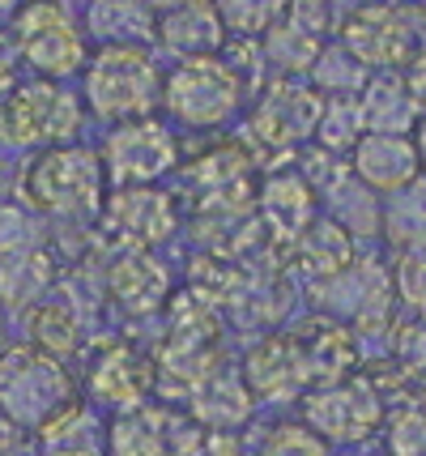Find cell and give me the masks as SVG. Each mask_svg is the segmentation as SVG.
Instances as JSON below:
<instances>
[{"label":"cell","mask_w":426,"mask_h":456,"mask_svg":"<svg viewBox=\"0 0 426 456\" xmlns=\"http://www.w3.org/2000/svg\"><path fill=\"white\" fill-rule=\"evenodd\" d=\"M163 69L149 56V47H120L107 43L82 69V107L102 124H128V119L154 116L163 107Z\"/></svg>","instance_id":"cell-1"},{"label":"cell","mask_w":426,"mask_h":456,"mask_svg":"<svg viewBox=\"0 0 426 456\" xmlns=\"http://www.w3.org/2000/svg\"><path fill=\"white\" fill-rule=\"evenodd\" d=\"M107 175L94 150L77 141L39 150L21 171V200L52 222H85L99 218Z\"/></svg>","instance_id":"cell-2"},{"label":"cell","mask_w":426,"mask_h":456,"mask_svg":"<svg viewBox=\"0 0 426 456\" xmlns=\"http://www.w3.org/2000/svg\"><path fill=\"white\" fill-rule=\"evenodd\" d=\"M9 39L18 47L26 69H35L47 81H64L82 73L90 60V35L68 9V0H18L9 13Z\"/></svg>","instance_id":"cell-3"},{"label":"cell","mask_w":426,"mask_h":456,"mask_svg":"<svg viewBox=\"0 0 426 456\" xmlns=\"http://www.w3.org/2000/svg\"><path fill=\"white\" fill-rule=\"evenodd\" d=\"M82 94L64 90L60 81H18L0 99V145L9 150H52L68 145L82 133Z\"/></svg>","instance_id":"cell-4"},{"label":"cell","mask_w":426,"mask_h":456,"mask_svg":"<svg viewBox=\"0 0 426 456\" xmlns=\"http://www.w3.org/2000/svg\"><path fill=\"white\" fill-rule=\"evenodd\" d=\"M247 86L226 64V56L180 60L163 77V107L188 128H226L244 107Z\"/></svg>","instance_id":"cell-5"},{"label":"cell","mask_w":426,"mask_h":456,"mask_svg":"<svg viewBox=\"0 0 426 456\" xmlns=\"http://www.w3.org/2000/svg\"><path fill=\"white\" fill-rule=\"evenodd\" d=\"M73 401V379L56 354L39 346H9L0 354V410L21 431H39L60 405Z\"/></svg>","instance_id":"cell-6"},{"label":"cell","mask_w":426,"mask_h":456,"mask_svg":"<svg viewBox=\"0 0 426 456\" xmlns=\"http://www.w3.org/2000/svg\"><path fill=\"white\" fill-rule=\"evenodd\" d=\"M426 4H375L354 18L337 21V39L363 60L371 73H388V69H406L409 60L426 47V30L418 26Z\"/></svg>","instance_id":"cell-7"},{"label":"cell","mask_w":426,"mask_h":456,"mask_svg":"<svg viewBox=\"0 0 426 456\" xmlns=\"http://www.w3.org/2000/svg\"><path fill=\"white\" fill-rule=\"evenodd\" d=\"M175 159H180L175 133L154 116L116 124L111 137H107V145H102V154H99L102 175H107L111 188L154 183V179H163L166 171H175Z\"/></svg>","instance_id":"cell-8"},{"label":"cell","mask_w":426,"mask_h":456,"mask_svg":"<svg viewBox=\"0 0 426 456\" xmlns=\"http://www.w3.org/2000/svg\"><path fill=\"white\" fill-rule=\"evenodd\" d=\"M320 111H325V94H316L303 81L277 77L273 86L261 90V99L247 116V141H256L269 154L294 150L307 137H316Z\"/></svg>","instance_id":"cell-9"},{"label":"cell","mask_w":426,"mask_h":456,"mask_svg":"<svg viewBox=\"0 0 426 456\" xmlns=\"http://www.w3.org/2000/svg\"><path fill=\"white\" fill-rule=\"evenodd\" d=\"M307 427L325 444H366L384 427V397L371 379H337L325 384L303 405Z\"/></svg>","instance_id":"cell-10"},{"label":"cell","mask_w":426,"mask_h":456,"mask_svg":"<svg viewBox=\"0 0 426 456\" xmlns=\"http://www.w3.org/2000/svg\"><path fill=\"white\" fill-rule=\"evenodd\" d=\"M99 222L120 248H145L149 252L154 243H166L175 235L180 209H175V197L163 188L133 183V188H116L111 197H102Z\"/></svg>","instance_id":"cell-11"},{"label":"cell","mask_w":426,"mask_h":456,"mask_svg":"<svg viewBox=\"0 0 426 456\" xmlns=\"http://www.w3.org/2000/svg\"><path fill=\"white\" fill-rule=\"evenodd\" d=\"M350 171L371 192H401L409 183H418V150L409 133H363L350 150Z\"/></svg>","instance_id":"cell-12"},{"label":"cell","mask_w":426,"mask_h":456,"mask_svg":"<svg viewBox=\"0 0 426 456\" xmlns=\"http://www.w3.org/2000/svg\"><path fill=\"white\" fill-rule=\"evenodd\" d=\"M154 384H158L154 362L141 358L133 346H124V341H107V346H99L94 367H90V379H85L90 397L102 401V405H116V410L141 405Z\"/></svg>","instance_id":"cell-13"},{"label":"cell","mask_w":426,"mask_h":456,"mask_svg":"<svg viewBox=\"0 0 426 456\" xmlns=\"http://www.w3.org/2000/svg\"><path fill=\"white\" fill-rule=\"evenodd\" d=\"M107 295L128 316H149L171 295V273L145 248H120L107 265Z\"/></svg>","instance_id":"cell-14"},{"label":"cell","mask_w":426,"mask_h":456,"mask_svg":"<svg viewBox=\"0 0 426 456\" xmlns=\"http://www.w3.org/2000/svg\"><path fill=\"white\" fill-rule=\"evenodd\" d=\"M226 39H230V35H226L213 0H183L175 9L158 13V47L180 60L222 56Z\"/></svg>","instance_id":"cell-15"},{"label":"cell","mask_w":426,"mask_h":456,"mask_svg":"<svg viewBox=\"0 0 426 456\" xmlns=\"http://www.w3.org/2000/svg\"><path fill=\"white\" fill-rule=\"evenodd\" d=\"M60 278L56 256L47 243L18 248L0 256V312H30L52 295V286Z\"/></svg>","instance_id":"cell-16"},{"label":"cell","mask_w":426,"mask_h":456,"mask_svg":"<svg viewBox=\"0 0 426 456\" xmlns=\"http://www.w3.org/2000/svg\"><path fill=\"white\" fill-rule=\"evenodd\" d=\"M244 379H247V393L264 401H285L294 393H303L307 384V367L303 354L294 338H264L244 362Z\"/></svg>","instance_id":"cell-17"},{"label":"cell","mask_w":426,"mask_h":456,"mask_svg":"<svg viewBox=\"0 0 426 456\" xmlns=\"http://www.w3.org/2000/svg\"><path fill=\"white\" fill-rule=\"evenodd\" d=\"M290 256L299 265V273H307L311 281H333L337 273H345L354 265V235L345 231L337 218H311L294 235Z\"/></svg>","instance_id":"cell-18"},{"label":"cell","mask_w":426,"mask_h":456,"mask_svg":"<svg viewBox=\"0 0 426 456\" xmlns=\"http://www.w3.org/2000/svg\"><path fill=\"white\" fill-rule=\"evenodd\" d=\"M175 418L163 405H133L107 431V456H171L175 448Z\"/></svg>","instance_id":"cell-19"},{"label":"cell","mask_w":426,"mask_h":456,"mask_svg":"<svg viewBox=\"0 0 426 456\" xmlns=\"http://www.w3.org/2000/svg\"><path fill=\"white\" fill-rule=\"evenodd\" d=\"M85 35L120 47H149L158 43V13L145 0H90L85 4Z\"/></svg>","instance_id":"cell-20"},{"label":"cell","mask_w":426,"mask_h":456,"mask_svg":"<svg viewBox=\"0 0 426 456\" xmlns=\"http://www.w3.org/2000/svg\"><path fill=\"white\" fill-rule=\"evenodd\" d=\"M358 116H363V133H414L422 111L406 90L401 69H388V73L366 77L363 94H358Z\"/></svg>","instance_id":"cell-21"},{"label":"cell","mask_w":426,"mask_h":456,"mask_svg":"<svg viewBox=\"0 0 426 456\" xmlns=\"http://www.w3.org/2000/svg\"><path fill=\"white\" fill-rule=\"evenodd\" d=\"M294 346L303 354L307 379H320V384H337L354 371L358 362V341L350 329L333 324V320H311L294 333Z\"/></svg>","instance_id":"cell-22"},{"label":"cell","mask_w":426,"mask_h":456,"mask_svg":"<svg viewBox=\"0 0 426 456\" xmlns=\"http://www.w3.org/2000/svg\"><path fill=\"white\" fill-rule=\"evenodd\" d=\"M261 218L277 239L294 243V235L316 218V192L303 171H273L261 188Z\"/></svg>","instance_id":"cell-23"},{"label":"cell","mask_w":426,"mask_h":456,"mask_svg":"<svg viewBox=\"0 0 426 456\" xmlns=\"http://www.w3.org/2000/svg\"><path fill=\"white\" fill-rule=\"evenodd\" d=\"M35 436H39L43 456H107V436H102L99 418L82 401L60 405Z\"/></svg>","instance_id":"cell-24"},{"label":"cell","mask_w":426,"mask_h":456,"mask_svg":"<svg viewBox=\"0 0 426 456\" xmlns=\"http://www.w3.org/2000/svg\"><path fill=\"white\" fill-rule=\"evenodd\" d=\"M307 77H311V90L325 94V99H358L366 77H371V69L342 39H328Z\"/></svg>","instance_id":"cell-25"},{"label":"cell","mask_w":426,"mask_h":456,"mask_svg":"<svg viewBox=\"0 0 426 456\" xmlns=\"http://www.w3.org/2000/svg\"><path fill=\"white\" fill-rule=\"evenodd\" d=\"M256 43H261L264 64H269L277 77H307L311 64H316V56H320V47H325L320 39L303 35L299 26H290L285 18L277 21V26H269Z\"/></svg>","instance_id":"cell-26"},{"label":"cell","mask_w":426,"mask_h":456,"mask_svg":"<svg viewBox=\"0 0 426 456\" xmlns=\"http://www.w3.org/2000/svg\"><path fill=\"white\" fill-rule=\"evenodd\" d=\"M192 410L201 418L205 427H222L230 431L235 422H244L252 414V393L239 388V379H222L218 371H209V376L192 388Z\"/></svg>","instance_id":"cell-27"},{"label":"cell","mask_w":426,"mask_h":456,"mask_svg":"<svg viewBox=\"0 0 426 456\" xmlns=\"http://www.w3.org/2000/svg\"><path fill=\"white\" fill-rule=\"evenodd\" d=\"M26 316H30V346H39V350H47V354H56V358L77 350V341H82V316H77L73 303L43 298L39 307H30Z\"/></svg>","instance_id":"cell-28"},{"label":"cell","mask_w":426,"mask_h":456,"mask_svg":"<svg viewBox=\"0 0 426 456\" xmlns=\"http://www.w3.org/2000/svg\"><path fill=\"white\" fill-rule=\"evenodd\" d=\"M230 39H261L269 26H277L285 0H213Z\"/></svg>","instance_id":"cell-29"},{"label":"cell","mask_w":426,"mask_h":456,"mask_svg":"<svg viewBox=\"0 0 426 456\" xmlns=\"http://www.w3.org/2000/svg\"><path fill=\"white\" fill-rule=\"evenodd\" d=\"M358 137H363L358 99H325L320 124H316V141H320V150H328V154H350Z\"/></svg>","instance_id":"cell-30"},{"label":"cell","mask_w":426,"mask_h":456,"mask_svg":"<svg viewBox=\"0 0 426 456\" xmlns=\"http://www.w3.org/2000/svg\"><path fill=\"white\" fill-rule=\"evenodd\" d=\"M392 290L414 307V316H426V243L401 248V260L392 269Z\"/></svg>","instance_id":"cell-31"},{"label":"cell","mask_w":426,"mask_h":456,"mask_svg":"<svg viewBox=\"0 0 426 456\" xmlns=\"http://www.w3.org/2000/svg\"><path fill=\"white\" fill-rule=\"evenodd\" d=\"M43 243V231H39V218L26 200H0V256L4 252H18V248H35Z\"/></svg>","instance_id":"cell-32"},{"label":"cell","mask_w":426,"mask_h":456,"mask_svg":"<svg viewBox=\"0 0 426 456\" xmlns=\"http://www.w3.org/2000/svg\"><path fill=\"white\" fill-rule=\"evenodd\" d=\"M261 456H328V444L303 422H282L264 436Z\"/></svg>","instance_id":"cell-33"},{"label":"cell","mask_w":426,"mask_h":456,"mask_svg":"<svg viewBox=\"0 0 426 456\" xmlns=\"http://www.w3.org/2000/svg\"><path fill=\"white\" fill-rule=\"evenodd\" d=\"M388 456H426V410L406 405L388 418Z\"/></svg>","instance_id":"cell-34"},{"label":"cell","mask_w":426,"mask_h":456,"mask_svg":"<svg viewBox=\"0 0 426 456\" xmlns=\"http://www.w3.org/2000/svg\"><path fill=\"white\" fill-rule=\"evenodd\" d=\"M290 26H299L303 35L311 39H337V13H333V4L328 0H285V13H282Z\"/></svg>","instance_id":"cell-35"},{"label":"cell","mask_w":426,"mask_h":456,"mask_svg":"<svg viewBox=\"0 0 426 456\" xmlns=\"http://www.w3.org/2000/svg\"><path fill=\"white\" fill-rule=\"evenodd\" d=\"M171 456H239V439L222 427H188L180 431Z\"/></svg>","instance_id":"cell-36"},{"label":"cell","mask_w":426,"mask_h":456,"mask_svg":"<svg viewBox=\"0 0 426 456\" xmlns=\"http://www.w3.org/2000/svg\"><path fill=\"white\" fill-rule=\"evenodd\" d=\"M397 358H401V371H418L426 376V316H414L397 338Z\"/></svg>","instance_id":"cell-37"},{"label":"cell","mask_w":426,"mask_h":456,"mask_svg":"<svg viewBox=\"0 0 426 456\" xmlns=\"http://www.w3.org/2000/svg\"><path fill=\"white\" fill-rule=\"evenodd\" d=\"M18 69H21L18 47H13V39H9V30L0 26V99L18 86Z\"/></svg>","instance_id":"cell-38"},{"label":"cell","mask_w":426,"mask_h":456,"mask_svg":"<svg viewBox=\"0 0 426 456\" xmlns=\"http://www.w3.org/2000/svg\"><path fill=\"white\" fill-rule=\"evenodd\" d=\"M401 77H406V90L414 94L418 111L426 116V47H422V52H418L414 60H409L406 69H401Z\"/></svg>","instance_id":"cell-39"},{"label":"cell","mask_w":426,"mask_h":456,"mask_svg":"<svg viewBox=\"0 0 426 456\" xmlns=\"http://www.w3.org/2000/svg\"><path fill=\"white\" fill-rule=\"evenodd\" d=\"M18 444H21V427L4 414V410H0V456H9Z\"/></svg>","instance_id":"cell-40"},{"label":"cell","mask_w":426,"mask_h":456,"mask_svg":"<svg viewBox=\"0 0 426 456\" xmlns=\"http://www.w3.org/2000/svg\"><path fill=\"white\" fill-rule=\"evenodd\" d=\"M333 4V13H337V21L354 18V13H363V9H375V4H388V0H328Z\"/></svg>","instance_id":"cell-41"},{"label":"cell","mask_w":426,"mask_h":456,"mask_svg":"<svg viewBox=\"0 0 426 456\" xmlns=\"http://www.w3.org/2000/svg\"><path fill=\"white\" fill-rule=\"evenodd\" d=\"M409 137H414V150H418V167L426 171V116L414 124V133H409Z\"/></svg>","instance_id":"cell-42"},{"label":"cell","mask_w":426,"mask_h":456,"mask_svg":"<svg viewBox=\"0 0 426 456\" xmlns=\"http://www.w3.org/2000/svg\"><path fill=\"white\" fill-rule=\"evenodd\" d=\"M154 13H166V9H175V4H183V0H145Z\"/></svg>","instance_id":"cell-43"},{"label":"cell","mask_w":426,"mask_h":456,"mask_svg":"<svg viewBox=\"0 0 426 456\" xmlns=\"http://www.w3.org/2000/svg\"><path fill=\"white\" fill-rule=\"evenodd\" d=\"M9 350V333H4V312H0V354Z\"/></svg>","instance_id":"cell-44"},{"label":"cell","mask_w":426,"mask_h":456,"mask_svg":"<svg viewBox=\"0 0 426 456\" xmlns=\"http://www.w3.org/2000/svg\"><path fill=\"white\" fill-rule=\"evenodd\" d=\"M406 4H426V0H406Z\"/></svg>","instance_id":"cell-45"},{"label":"cell","mask_w":426,"mask_h":456,"mask_svg":"<svg viewBox=\"0 0 426 456\" xmlns=\"http://www.w3.org/2000/svg\"><path fill=\"white\" fill-rule=\"evenodd\" d=\"M422 410H426V405H422Z\"/></svg>","instance_id":"cell-46"}]
</instances>
